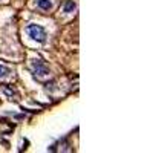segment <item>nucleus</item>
I'll return each instance as SVG.
<instances>
[{
  "mask_svg": "<svg viewBox=\"0 0 153 153\" xmlns=\"http://www.w3.org/2000/svg\"><path fill=\"white\" fill-rule=\"evenodd\" d=\"M25 29H26V32H28V35L32 40L38 41V43H44V41H46V31H44L43 26L31 23V25L26 26Z\"/></svg>",
  "mask_w": 153,
  "mask_h": 153,
  "instance_id": "1",
  "label": "nucleus"
},
{
  "mask_svg": "<svg viewBox=\"0 0 153 153\" xmlns=\"http://www.w3.org/2000/svg\"><path fill=\"white\" fill-rule=\"evenodd\" d=\"M31 69L37 77H44V75L49 74V69L43 63V60H32L31 61Z\"/></svg>",
  "mask_w": 153,
  "mask_h": 153,
  "instance_id": "2",
  "label": "nucleus"
},
{
  "mask_svg": "<svg viewBox=\"0 0 153 153\" xmlns=\"http://www.w3.org/2000/svg\"><path fill=\"white\" fill-rule=\"evenodd\" d=\"M35 5H37V8H40L41 11H49L52 8L51 0H35Z\"/></svg>",
  "mask_w": 153,
  "mask_h": 153,
  "instance_id": "3",
  "label": "nucleus"
},
{
  "mask_svg": "<svg viewBox=\"0 0 153 153\" xmlns=\"http://www.w3.org/2000/svg\"><path fill=\"white\" fill-rule=\"evenodd\" d=\"M75 2L74 0H66V3H65V6H63V11H65L66 14H69V12H72L75 9Z\"/></svg>",
  "mask_w": 153,
  "mask_h": 153,
  "instance_id": "4",
  "label": "nucleus"
},
{
  "mask_svg": "<svg viewBox=\"0 0 153 153\" xmlns=\"http://www.w3.org/2000/svg\"><path fill=\"white\" fill-rule=\"evenodd\" d=\"M2 89H3V92H5L6 96H14V95H15V91H14L9 84H2Z\"/></svg>",
  "mask_w": 153,
  "mask_h": 153,
  "instance_id": "5",
  "label": "nucleus"
},
{
  "mask_svg": "<svg viewBox=\"0 0 153 153\" xmlns=\"http://www.w3.org/2000/svg\"><path fill=\"white\" fill-rule=\"evenodd\" d=\"M6 75H9V69H8L6 66H2V65H0V78H2V77H6Z\"/></svg>",
  "mask_w": 153,
  "mask_h": 153,
  "instance_id": "6",
  "label": "nucleus"
},
{
  "mask_svg": "<svg viewBox=\"0 0 153 153\" xmlns=\"http://www.w3.org/2000/svg\"><path fill=\"white\" fill-rule=\"evenodd\" d=\"M12 116H14L15 120H23V118H25V115H23V113H14Z\"/></svg>",
  "mask_w": 153,
  "mask_h": 153,
  "instance_id": "7",
  "label": "nucleus"
}]
</instances>
